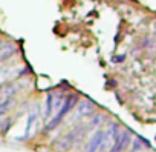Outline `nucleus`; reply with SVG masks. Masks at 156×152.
Segmentation results:
<instances>
[{
    "label": "nucleus",
    "instance_id": "f257e3e1",
    "mask_svg": "<svg viewBox=\"0 0 156 152\" xmlns=\"http://www.w3.org/2000/svg\"><path fill=\"white\" fill-rule=\"evenodd\" d=\"M80 98H81V95L78 94L76 91H70V92H67V94L64 95V100H63L61 108H60V109H58V111H57L49 120L44 121V124H43V128H41V132L46 134V132H52V131L58 129V126L63 124V121L67 118V115L72 114V111H73L75 106L78 105Z\"/></svg>",
    "mask_w": 156,
    "mask_h": 152
},
{
    "label": "nucleus",
    "instance_id": "f03ea898",
    "mask_svg": "<svg viewBox=\"0 0 156 152\" xmlns=\"http://www.w3.org/2000/svg\"><path fill=\"white\" fill-rule=\"evenodd\" d=\"M94 109H95V105L92 103V100H90V98H87V97L80 98L78 105H76V106H75V109L72 111L73 114H72L70 121H72V123H83V121H84V118L90 117V114L94 112Z\"/></svg>",
    "mask_w": 156,
    "mask_h": 152
},
{
    "label": "nucleus",
    "instance_id": "7ed1b4c3",
    "mask_svg": "<svg viewBox=\"0 0 156 152\" xmlns=\"http://www.w3.org/2000/svg\"><path fill=\"white\" fill-rule=\"evenodd\" d=\"M40 115H41V106L40 105H34L29 109V112H28V124H26V129H25V138L32 137L34 128L38 124V117Z\"/></svg>",
    "mask_w": 156,
    "mask_h": 152
},
{
    "label": "nucleus",
    "instance_id": "20e7f679",
    "mask_svg": "<svg viewBox=\"0 0 156 152\" xmlns=\"http://www.w3.org/2000/svg\"><path fill=\"white\" fill-rule=\"evenodd\" d=\"M17 54H19V45L12 40H6L5 45L2 46V49H0V65L11 61Z\"/></svg>",
    "mask_w": 156,
    "mask_h": 152
},
{
    "label": "nucleus",
    "instance_id": "39448f33",
    "mask_svg": "<svg viewBox=\"0 0 156 152\" xmlns=\"http://www.w3.org/2000/svg\"><path fill=\"white\" fill-rule=\"evenodd\" d=\"M103 138H104V131L103 129H95L94 134L83 144L81 152H97L100 144H101V141H103Z\"/></svg>",
    "mask_w": 156,
    "mask_h": 152
},
{
    "label": "nucleus",
    "instance_id": "423d86ee",
    "mask_svg": "<svg viewBox=\"0 0 156 152\" xmlns=\"http://www.w3.org/2000/svg\"><path fill=\"white\" fill-rule=\"evenodd\" d=\"M55 114V91L48 92L43 102V109H41V118L46 121Z\"/></svg>",
    "mask_w": 156,
    "mask_h": 152
},
{
    "label": "nucleus",
    "instance_id": "0eeeda50",
    "mask_svg": "<svg viewBox=\"0 0 156 152\" xmlns=\"http://www.w3.org/2000/svg\"><path fill=\"white\" fill-rule=\"evenodd\" d=\"M87 118H89V120H87V123L84 124L87 132H90V131L95 129V128H100V126L103 124V121H104L103 112H92L90 117H87Z\"/></svg>",
    "mask_w": 156,
    "mask_h": 152
},
{
    "label": "nucleus",
    "instance_id": "6e6552de",
    "mask_svg": "<svg viewBox=\"0 0 156 152\" xmlns=\"http://www.w3.org/2000/svg\"><path fill=\"white\" fill-rule=\"evenodd\" d=\"M5 42H6V39H5L2 34H0V49H2V46L5 45Z\"/></svg>",
    "mask_w": 156,
    "mask_h": 152
},
{
    "label": "nucleus",
    "instance_id": "1a4fd4ad",
    "mask_svg": "<svg viewBox=\"0 0 156 152\" xmlns=\"http://www.w3.org/2000/svg\"><path fill=\"white\" fill-rule=\"evenodd\" d=\"M3 120H5V117H0V128H2V124H3Z\"/></svg>",
    "mask_w": 156,
    "mask_h": 152
},
{
    "label": "nucleus",
    "instance_id": "9d476101",
    "mask_svg": "<svg viewBox=\"0 0 156 152\" xmlns=\"http://www.w3.org/2000/svg\"><path fill=\"white\" fill-rule=\"evenodd\" d=\"M0 97H2V95H0Z\"/></svg>",
    "mask_w": 156,
    "mask_h": 152
}]
</instances>
